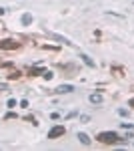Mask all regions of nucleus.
<instances>
[{"label":"nucleus","instance_id":"nucleus-1","mask_svg":"<svg viewBox=\"0 0 134 151\" xmlns=\"http://www.w3.org/2000/svg\"><path fill=\"white\" fill-rule=\"evenodd\" d=\"M98 141H102V143H116V141L120 139L114 131H102V133H98V137H96Z\"/></svg>","mask_w":134,"mask_h":151},{"label":"nucleus","instance_id":"nucleus-2","mask_svg":"<svg viewBox=\"0 0 134 151\" xmlns=\"http://www.w3.org/2000/svg\"><path fill=\"white\" fill-rule=\"evenodd\" d=\"M64 133H66L64 125H54V127L48 131V139H58V137H62Z\"/></svg>","mask_w":134,"mask_h":151},{"label":"nucleus","instance_id":"nucleus-3","mask_svg":"<svg viewBox=\"0 0 134 151\" xmlns=\"http://www.w3.org/2000/svg\"><path fill=\"white\" fill-rule=\"evenodd\" d=\"M0 48L12 50V48H18V42H14V40H10V38H6V40H0Z\"/></svg>","mask_w":134,"mask_h":151},{"label":"nucleus","instance_id":"nucleus-4","mask_svg":"<svg viewBox=\"0 0 134 151\" xmlns=\"http://www.w3.org/2000/svg\"><path fill=\"white\" fill-rule=\"evenodd\" d=\"M72 91H74L72 85H60V87L56 89V93H58V95H66V93H72Z\"/></svg>","mask_w":134,"mask_h":151},{"label":"nucleus","instance_id":"nucleus-5","mask_svg":"<svg viewBox=\"0 0 134 151\" xmlns=\"http://www.w3.org/2000/svg\"><path fill=\"white\" fill-rule=\"evenodd\" d=\"M88 99H90V103H92V105H100L102 103V95L100 93H92Z\"/></svg>","mask_w":134,"mask_h":151},{"label":"nucleus","instance_id":"nucleus-6","mask_svg":"<svg viewBox=\"0 0 134 151\" xmlns=\"http://www.w3.org/2000/svg\"><path fill=\"white\" fill-rule=\"evenodd\" d=\"M76 137H78V141L82 143V145H90V137L86 135V133H78Z\"/></svg>","mask_w":134,"mask_h":151},{"label":"nucleus","instance_id":"nucleus-7","mask_svg":"<svg viewBox=\"0 0 134 151\" xmlns=\"http://www.w3.org/2000/svg\"><path fill=\"white\" fill-rule=\"evenodd\" d=\"M80 58L84 60V65H86V67H96V65H94V60H92L88 55H84V52H82V55H80Z\"/></svg>","mask_w":134,"mask_h":151},{"label":"nucleus","instance_id":"nucleus-8","mask_svg":"<svg viewBox=\"0 0 134 151\" xmlns=\"http://www.w3.org/2000/svg\"><path fill=\"white\" fill-rule=\"evenodd\" d=\"M32 22V16H30V14H24L22 16V24H30Z\"/></svg>","mask_w":134,"mask_h":151},{"label":"nucleus","instance_id":"nucleus-9","mask_svg":"<svg viewBox=\"0 0 134 151\" xmlns=\"http://www.w3.org/2000/svg\"><path fill=\"white\" fill-rule=\"evenodd\" d=\"M42 77H44V79H48V81H50V79H52V77H54V73H52V70H44V73H42Z\"/></svg>","mask_w":134,"mask_h":151},{"label":"nucleus","instance_id":"nucleus-10","mask_svg":"<svg viewBox=\"0 0 134 151\" xmlns=\"http://www.w3.org/2000/svg\"><path fill=\"white\" fill-rule=\"evenodd\" d=\"M80 121H82V123H88L90 117H88V115H82V117H80Z\"/></svg>","mask_w":134,"mask_h":151},{"label":"nucleus","instance_id":"nucleus-11","mask_svg":"<svg viewBox=\"0 0 134 151\" xmlns=\"http://www.w3.org/2000/svg\"><path fill=\"white\" fill-rule=\"evenodd\" d=\"M8 107H16V101L14 99H8Z\"/></svg>","mask_w":134,"mask_h":151}]
</instances>
